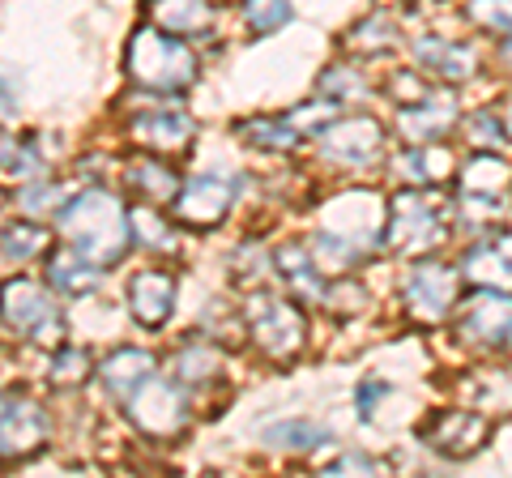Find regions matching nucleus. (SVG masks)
Segmentation results:
<instances>
[{
    "instance_id": "f03ea898",
    "label": "nucleus",
    "mask_w": 512,
    "mask_h": 478,
    "mask_svg": "<svg viewBox=\"0 0 512 478\" xmlns=\"http://www.w3.org/2000/svg\"><path fill=\"white\" fill-rule=\"evenodd\" d=\"M60 231L69 239L73 252H82L90 265L111 269L128 257L133 248V222H128V205L111 193V188H86L60 210Z\"/></svg>"
},
{
    "instance_id": "b1692460",
    "label": "nucleus",
    "mask_w": 512,
    "mask_h": 478,
    "mask_svg": "<svg viewBox=\"0 0 512 478\" xmlns=\"http://www.w3.org/2000/svg\"><path fill=\"white\" fill-rule=\"evenodd\" d=\"M124 184H128V193H137L146 205H167L180 193V175L163 163H154V158H133L124 171Z\"/></svg>"
},
{
    "instance_id": "37998d69",
    "label": "nucleus",
    "mask_w": 512,
    "mask_h": 478,
    "mask_svg": "<svg viewBox=\"0 0 512 478\" xmlns=\"http://www.w3.org/2000/svg\"><path fill=\"white\" fill-rule=\"evenodd\" d=\"M5 111H13V86L0 77V116H5Z\"/></svg>"
},
{
    "instance_id": "9b49d317",
    "label": "nucleus",
    "mask_w": 512,
    "mask_h": 478,
    "mask_svg": "<svg viewBox=\"0 0 512 478\" xmlns=\"http://www.w3.org/2000/svg\"><path fill=\"white\" fill-rule=\"evenodd\" d=\"M487 436H491V419H487L483 410H470V406H466V410H461V406L440 410L436 419L423 427V440H427L440 457H453V461L474 457V453L487 444Z\"/></svg>"
},
{
    "instance_id": "473e14b6",
    "label": "nucleus",
    "mask_w": 512,
    "mask_h": 478,
    "mask_svg": "<svg viewBox=\"0 0 512 478\" xmlns=\"http://www.w3.org/2000/svg\"><path fill=\"white\" fill-rule=\"evenodd\" d=\"M86 376H90V355L60 342L52 363H47V385L52 389H77V385H86Z\"/></svg>"
},
{
    "instance_id": "412c9836",
    "label": "nucleus",
    "mask_w": 512,
    "mask_h": 478,
    "mask_svg": "<svg viewBox=\"0 0 512 478\" xmlns=\"http://www.w3.org/2000/svg\"><path fill=\"white\" fill-rule=\"evenodd\" d=\"M158 372V359L150 355V350H137V346H124V350H116L103 368H99V380H103V389H107V397H116V402H124L128 393H133L141 380L146 376H154Z\"/></svg>"
},
{
    "instance_id": "ea45409f",
    "label": "nucleus",
    "mask_w": 512,
    "mask_h": 478,
    "mask_svg": "<svg viewBox=\"0 0 512 478\" xmlns=\"http://www.w3.org/2000/svg\"><path fill=\"white\" fill-rule=\"evenodd\" d=\"M363 286L359 282H350V278H338V282H329L325 286V295H320V304H325L329 312H338V316H350V312H359L363 308Z\"/></svg>"
},
{
    "instance_id": "f3484780",
    "label": "nucleus",
    "mask_w": 512,
    "mask_h": 478,
    "mask_svg": "<svg viewBox=\"0 0 512 478\" xmlns=\"http://www.w3.org/2000/svg\"><path fill=\"white\" fill-rule=\"evenodd\" d=\"M128 312L141 329H163L175 312V274L167 269H141L128 282Z\"/></svg>"
},
{
    "instance_id": "a878e982",
    "label": "nucleus",
    "mask_w": 512,
    "mask_h": 478,
    "mask_svg": "<svg viewBox=\"0 0 512 478\" xmlns=\"http://www.w3.org/2000/svg\"><path fill=\"white\" fill-rule=\"evenodd\" d=\"M512 180L508 163L495 150H478L466 167H461V197H500Z\"/></svg>"
},
{
    "instance_id": "aec40b11",
    "label": "nucleus",
    "mask_w": 512,
    "mask_h": 478,
    "mask_svg": "<svg viewBox=\"0 0 512 478\" xmlns=\"http://www.w3.org/2000/svg\"><path fill=\"white\" fill-rule=\"evenodd\" d=\"M99 282H103V269H99V265H90L82 252L60 248V252H52V257H47V286H52L56 295L82 299V295H94V291H99Z\"/></svg>"
},
{
    "instance_id": "1a4fd4ad",
    "label": "nucleus",
    "mask_w": 512,
    "mask_h": 478,
    "mask_svg": "<svg viewBox=\"0 0 512 478\" xmlns=\"http://www.w3.org/2000/svg\"><path fill=\"white\" fill-rule=\"evenodd\" d=\"M316 146L329 163H338L346 171H363L384 154V129L372 116H333L316 133Z\"/></svg>"
},
{
    "instance_id": "c85d7f7f",
    "label": "nucleus",
    "mask_w": 512,
    "mask_h": 478,
    "mask_svg": "<svg viewBox=\"0 0 512 478\" xmlns=\"http://www.w3.org/2000/svg\"><path fill=\"white\" fill-rule=\"evenodd\" d=\"M47 244H52V235H47V227L39 218H22V222H13V227L0 231V252L18 265L47 257Z\"/></svg>"
},
{
    "instance_id": "ddd939ff",
    "label": "nucleus",
    "mask_w": 512,
    "mask_h": 478,
    "mask_svg": "<svg viewBox=\"0 0 512 478\" xmlns=\"http://www.w3.org/2000/svg\"><path fill=\"white\" fill-rule=\"evenodd\" d=\"M512 329V295L504 291H483L457 308V338L470 346H500Z\"/></svg>"
},
{
    "instance_id": "7ed1b4c3",
    "label": "nucleus",
    "mask_w": 512,
    "mask_h": 478,
    "mask_svg": "<svg viewBox=\"0 0 512 478\" xmlns=\"http://www.w3.org/2000/svg\"><path fill=\"white\" fill-rule=\"evenodd\" d=\"M124 69L141 90H163V94L188 90L201 73L192 47L184 39L167 35V30H158L154 22L133 30V39L124 47Z\"/></svg>"
},
{
    "instance_id": "5701e85b",
    "label": "nucleus",
    "mask_w": 512,
    "mask_h": 478,
    "mask_svg": "<svg viewBox=\"0 0 512 478\" xmlns=\"http://www.w3.org/2000/svg\"><path fill=\"white\" fill-rule=\"evenodd\" d=\"M222 376V355L214 342H184L171 359V380L184 389H210Z\"/></svg>"
},
{
    "instance_id": "72a5a7b5",
    "label": "nucleus",
    "mask_w": 512,
    "mask_h": 478,
    "mask_svg": "<svg viewBox=\"0 0 512 478\" xmlns=\"http://www.w3.org/2000/svg\"><path fill=\"white\" fill-rule=\"evenodd\" d=\"M474 406H491L500 414H512V368H487L474 376L470 385Z\"/></svg>"
},
{
    "instance_id": "bb28decb",
    "label": "nucleus",
    "mask_w": 512,
    "mask_h": 478,
    "mask_svg": "<svg viewBox=\"0 0 512 478\" xmlns=\"http://www.w3.org/2000/svg\"><path fill=\"white\" fill-rule=\"evenodd\" d=\"M39 175H47V163H43L35 141L0 129V180L30 184V180H39Z\"/></svg>"
},
{
    "instance_id": "4468645a",
    "label": "nucleus",
    "mask_w": 512,
    "mask_h": 478,
    "mask_svg": "<svg viewBox=\"0 0 512 478\" xmlns=\"http://www.w3.org/2000/svg\"><path fill=\"white\" fill-rule=\"evenodd\" d=\"M457 278H466L470 286H483V291L512 295V231L478 239L466 257H461Z\"/></svg>"
},
{
    "instance_id": "c9c22d12",
    "label": "nucleus",
    "mask_w": 512,
    "mask_h": 478,
    "mask_svg": "<svg viewBox=\"0 0 512 478\" xmlns=\"http://www.w3.org/2000/svg\"><path fill=\"white\" fill-rule=\"evenodd\" d=\"M244 18L252 35H274L291 22V0H244Z\"/></svg>"
},
{
    "instance_id": "6e6552de",
    "label": "nucleus",
    "mask_w": 512,
    "mask_h": 478,
    "mask_svg": "<svg viewBox=\"0 0 512 478\" xmlns=\"http://www.w3.org/2000/svg\"><path fill=\"white\" fill-rule=\"evenodd\" d=\"M52 440V419L26 393H0V461H30Z\"/></svg>"
},
{
    "instance_id": "39448f33",
    "label": "nucleus",
    "mask_w": 512,
    "mask_h": 478,
    "mask_svg": "<svg viewBox=\"0 0 512 478\" xmlns=\"http://www.w3.org/2000/svg\"><path fill=\"white\" fill-rule=\"evenodd\" d=\"M0 325L47 350H56L64 342V316L56 304V291L26 274L0 282Z\"/></svg>"
},
{
    "instance_id": "a211bd4d",
    "label": "nucleus",
    "mask_w": 512,
    "mask_h": 478,
    "mask_svg": "<svg viewBox=\"0 0 512 478\" xmlns=\"http://www.w3.org/2000/svg\"><path fill=\"white\" fill-rule=\"evenodd\" d=\"M414 69L423 77H436V82H470L478 73V56L457 39L423 35L414 39Z\"/></svg>"
},
{
    "instance_id": "e433bc0d",
    "label": "nucleus",
    "mask_w": 512,
    "mask_h": 478,
    "mask_svg": "<svg viewBox=\"0 0 512 478\" xmlns=\"http://www.w3.org/2000/svg\"><path fill=\"white\" fill-rule=\"evenodd\" d=\"M466 18L491 35H512V0H466Z\"/></svg>"
},
{
    "instance_id": "2f4dec72",
    "label": "nucleus",
    "mask_w": 512,
    "mask_h": 478,
    "mask_svg": "<svg viewBox=\"0 0 512 478\" xmlns=\"http://www.w3.org/2000/svg\"><path fill=\"white\" fill-rule=\"evenodd\" d=\"M261 440L269 449H291V453H308V449H320V444L329 440V432L320 423H308V419H286V423H269Z\"/></svg>"
},
{
    "instance_id": "49530a36",
    "label": "nucleus",
    "mask_w": 512,
    "mask_h": 478,
    "mask_svg": "<svg viewBox=\"0 0 512 478\" xmlns=\"http://www.w3.org/2000/svg\"><path fill=\"white\" fill-rule=\"evenodd\" d=\"M504 342H508V346H512V329H508V338H504Z\"/></svg>"
},
{
    "instance_id": "0eeeda50",
    "label": "nucleus",
    "mask_w": 512,
    "mask_h": 478,
    "mask_svg": "<svg viewBox=\"0 0 512 478\" xmlns=\"http://www.w3.org/2000/svg\"><path fill=\"white\" fill-rule=\"evenodd\" d=\"M124 414L146 440H180L192 423L188 389L175 385L171 376H146L141 385L124 397Z\"/></svg>"
},
{
    "instance_id": "58836bf2",
    "label": "nucleus",
    "mask_w": 512,
    "mask_h": 478,
    "mask_svg": "<svg viewBox=\"0 0 512 478\" xmlns=\"http://www.w3.org/2000/svg\"><path fill=\"white\" fill-rule=\"evenodd\" d=\"M320 90H325L329 99H338V103H350V99H363V94H367V82L359 77V69L338 65V69H329L325 77H320Z\"/></svg>"
},
{
    "instance_id": "393cba45",
    "label": "nucleus",
    "mask_w": 512,
    "mask_h": 478,
    "mask_svg": "<svg viewBox=\"0 0 512 478\" xmlns=\"http://www.w3.org/2000/svg\"><path fill=\"white\" fill-rule=\"evenodd\" d=\"M278 269H282V278L291 282L295 299H308V304H320V295H325L329 278H325V269H320V265L312 261L308 244H291V248H282V252H278Z\"/></svg>"
},
{
    "instance_id": "6ab92c4d",
    "label": "nucleus",
    "mask_w": 512,
    "mask_h": 478,
    "mask_svg": "<svg viewBox=\"0 0 512 478\" xmlns=\"http://www.w3.org/2000/svg\"><path fill=\"white\" fill-rule=\"evenodd\" d=\"M150 22L175 39H210L218 26V9L210 0H150Z\"/></svg>"
},
{
    "instance_id": "f8f14e48",
    "label": "nucleus",
    "mask_w": 512,
    "mask_h": 478,
    "mask_svg": "<svg viewBox=\"0 0 512 478\" xmlns=\"http://www.w3.org/2000/svg\"><path fill=\"white\" fill-rule=\"evenodd\" d=\"M231 201H235V184L231 180H222V175H197V180L180 184L171 210H175V222H180V227L210 231L231 214Z\"/></svg>"
},
{
    "instance_id": "4c0bfd02",
    "label": "nucleus",
    "mask_w": 512,
    "mask_h": 478,
    "mask_svg": "<svg viewBox=\"0 0 512 478\" xmlns=\"http://www.w3.org/2000/svg\"><path fill=\"white\" fill-rule=\"evenodd\" d=\"M466 141L474 150H500L508 133H504V120H495V111H474L466 120Z\"/></svg>"
},
{
    "instance_id": "a19ab883",
    "label": "nucleus",
    "mask_w": 512,
    "mask_h": 478,
    "mask_svg": "<svg viewBox=\"0 0 512 478\" xmlns=\"http://www.w3.org/2000/svg\"><path fill=\"white\" fill-rule=\"evenodd\" d=\"M380 397H389V380L367 376L363 385L355 389V410H359V419H363V423H372V414H376V402H380Z\"/></svg>"
},
{
    "instance_id": "c756f323",
    "label": "nucleus",
    "mask_w": 512,
    "mask_h": 478,
    "mask_svg": "<svg viewBox=\"0 0 512 478\" xmlns=\"http://www.w3.org/2000/svg\"><path fill=\"white\" fill-rule=\"evenodd\" d=\"M346 52H359V56H380L389 52V47L397 43V22L389 18V13H367L363 22H355L346 30Z\"/></svg>"
},
{
    "instance_id": "2eb2a0df",
    "label": "nucleus",
    "mask_w": 512,
    "mask_h": 478,
    "mask_svg": "<svg viewBox=\"0 0 512 478\" xmlns=\"http://www.w3.org/2000/svg\"><path fill=\"white\" fill-rule=\"evenodd\" d=\"M192 133H197L192 116L188 111H175V107H154V111H141V116L128 120V137L150 154H180L192 146Z\"/></svg>"
},
{
    "instance_id": "de8ad7c7",
    "label": "nucleus",
    "mask_w": 512,
    "mask_h": 478,
    "mask_svg": "<svg viewBox=\"0 0 512 478\" xmlns=\"http://www.w3.org/2000/svg\"><path fill=\"white\" fill-rule=\"evenodd\" d=\"M0 201H5V188H0Z\"/></svg>"
},
{
    "instance_id": "dca6fc26",
    "label": "nucleus",
    "mask_w": 512,
    "mask_h": 478,
    "mask_svg": "<svg viewBox=\"0 0 512 478\" xmlns=\"http://www.w3.org/2000/svg\"><path fill=\"white\" fill-rule=\"evenodd\" d=\"M457 124V103L448 94L431 90L419 103H402L393 116L397 137H406L410 146H427V141H444V133H453Z\"/></svg>"
},
{
    "instance_id": "423d86ee",
    "label": "nucleus",
    "mask_w": 512,
    "mask_h": 478,
    "mask_svg": "<svg viewBox=\"0 0 512 478\" xmlns=\"http://www.w3.org/2000/svg\"><path fill=\"white\" fill-rule=\"evenodd\" d=\"M244 321H248L252 346L261 350L269 363H291V359H299V350L308 346V316H303L295 299L256 291L244 304Z\"/></svg>"
},
{
    "instance_id": "7c9ffc66",
    "label": "nucleus",
    "mask_w": 512,
    "mask_h": 478,
    "mask_svg": "<svg viewBox=\"0 0 512 478\" xmlns=\"http://www.w3.org/2000/svg\"><path fill=\"white\" fill-rule=\"evenodd\" d=\"M239 133H244V141H252V146H261V150H295L303 133L291 124V116H256V120H244L239 124Z\"/></svg>"
},
{
    "instance_id": "cd10ccee",
    "label": "nucleus",
    "mask_w": 512,
    "mask_h": 478,
    "mask_svg": "<svg viewBox=\"0 0 512 478\" xmlns=\"http://www.w3.org/2000/svg\"><path fill=\"white\" fill-rule=\"evenodd\" d=\"M128 222H133V244L150 248V252H180V235H175L171 222L158 214V205H137L128 210Z\"/></svg>"
},
{
    "instance_id": "f704fd0d",
    "label": "nucleus",
    "mask_w": 512,
    "mask_h": 478,
    "mask_svg": "<svg viewBox=\"0 0 512 478\" xmlns=\"http://www.w3.org/2000/svg\"><path fill=\"white\" fill-rule=\"evenodd\" d=\"M18 205H22V218H52V214L64 210V193H60V184H52L47 175H39V180L22 184Z\"/></svg>"
},
{
    "instance_id": "c03bdc74",
    "label": "nucleus",
    "mask_w": 512,
    "mask_h": 478,
    "mask_svg": "<svg viewBox=\"0 0 512 478\" xmlns=\"http://www.w3.org/2000/svg\"><path fill=\"white\" fill-rule=\"evenodd\" d=\"M500 60H504V65L512 69V35H504V47H500Z\"/></svg>"
},
{
    "instance_id": "f257e3e1",
    "label": "nucleus",
    "mask_w": 512,
    "mask_h": 478,
    "mask_svg": "<svg viewBox=\"0 0 512 478\" xmlns=\"http://www.w3.org/2000/svg\"><path fill=\"white\" fill-rule=\"evenodd\" d=\"M380 239H384V201L376 193H342L325 205L320 231L308 244V252L325 274H342L359 257L376 252Z\"/></svg>"
},
{
    "instance_id": "4be33fe9",
    "label": "nucleus",
    "mask_w": 512,
    "mask_h": 478,
    "mask_svg": "<svg viewBox=\"0 0 512 478\" xmlns=\"http://www.w3.org/2000/svg\"><path fill=\"white\" fill-rule=\"evenodd\" d=\"M393 171L402 175L410 188H436L453 175V154H448L440 141H427V146H410L402 158L393 163Z\"/></svg>"
},
{
    "instance_id": "79ce46f5",
    "label": "nucleus",
    "mask_w": 512,
    "mask_h": 478,
    "mask_svg": "<svg viewBox=\"0 0 512 478\" xmlns=\"http://www.w3.org/2000/svg\"><path fill=\"white\" fill-rule=\"evenodd\" d=\"M325 474H384V461L367 457V453H346L338 461H329Z\"/></svg>"
},
{
    "instance_id": "9d476101",
    "label": "nucleus",
    "mask_w": 512,
    "mask_h": 478,
    "mask_svg": "<svg viewBox=\"0 0 512 478\" xmlns=\"http://www.w3.org/2000/svg\"><path fill=\"white\" fill-rule=\"evenodd\" d=\"M457 269H448L440 261H423L414 265V274L406 278V291H402V304L410 312V321L419 325H440L448 312L457 304Z\"/></svg>"
},
{
    "instance_id": "20e7f679",
    "label": "nucleus",
    "mask_w": 512,
    "mask_h": 478,
    "mask_svg": "<svg viewBox=\"0 0 512 478\" xmlns=\"http://www.w3.org/2000/svg\"><path fill=\"white\" fill-rule=\"evenodd\" d=\"M448 239V205L427 193V188H410L397 193L384 205V244L402 257H427Z\"/></svg>"
},
{
    "instance_id": "a18cd8bd",
    "label": "nucleus",
    "mask_w": 512,
    "mask_h": 478,
    "mask_svg": "<svg viewBox=\"0 0 512 478\" xmlns=\"http://www.w3.org/2000/svg\"><path fill=\"white\" fill-rule=\"evenodd\" d=\"M504 133L512 137V99H508V107H504Z\"/></svg>"
}]
</instances>
